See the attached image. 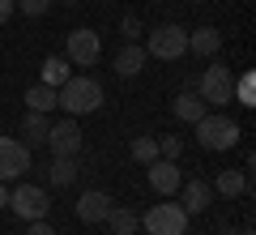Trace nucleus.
<instances>
[{
	"mask_svg": "<svg viewBox=\"0 0 256 235\" xmlns=\"http://www.w3.org/2000/svg\"><path fill=\"white\" fill-rule=\"evenodd\" d=\"M30 171V145H22L18 137H0V184L22 180Z\"/></svg>",
	"mask_w": 256,
	"mask_h": 235,
	"instance_id": "obj_7",
	"label": "nucleus"
},
{
	"mask_svg": "<svg viewBox=\"0 0 256 235\" xmlns=\"http://www.w3.org/2000/svg\"><path fill=\"white\" fill-rule=\"evenodd\" d=\"M171 111H175V120H184V124H196V120L210 111V103L201 99V94H192V90H184L180 99L171 103Z\"/></svg>",
	"mask_w": 256,
	"mask_h": 235,
	"instance_id": "obj_14",
	"label": "nucleus"
},
{
	"mask_svg": "<svg viewBox=\"0 0 256 235\" xmlns=\"http://www.w3.org/2000/svg\"><path fill=\"white\" fill-rule=\"evenodd\" d=\"M13 9H22L26 18H43L52 9V0H13Z\"/></svg>",
	"mask_w": 256,
	"mask_h": 235,
	"instance_id": "obj_25",
	"label": "nucleus"
},
{
	"mask_svg": "<svg viewBox=\"0 0 256 235\" xmlns=\"http://www.w3.org/2000/svg\"><path fill=\"white\" fill-rule=\"evenodd\" d=\"M146 171H150V188H154L158 197H175V192H180V184H184L180 167H175L171 158H154Z\"/></svg>",
	"mask_w": 256,
	"mask_h": 235,
	"instance_id": "obj_12",
	"label": "nucleus"
},
{
	"mask_svg": "<svg viewBox=\"0 0 256 235\" xmlns=\"http://www.w3.org/2000/svg\"><path fill=\"white\" fill-rule=\"evenodd\" d=\"M102 226H107L111 235H132L141 226V218L132 214L128 205H111V214H107V222H102Z\"/></svg>",
	"mask_w": 256,
	"mask_h": 235,
	"instance_id": "obj_19",
	"label": "nucleus"
},
{
	"mask_svg": "<svg viewBox=\"0 0 256 235\" xmlns=\"http://www.w3.org/2000/svg\"><path fill=\"white\" fill-rule=\"evenodd\" d=\"M56 94H60V107L68 111V116H86V111L102 107V86L94 82V77H86V73H73Z\"/></svg>",
	"mask_w": 256,
	"mask_h": 235,
	"instance_id": "obj_1",
	"label": "nucleus"
},
{
	"mask_svg": "<svg viewBox=\"0 0 256 235\" xmlns=\"http://www.w3.org/2000/svg\"><path fill=\"white\" fill-rule=\"evenodd\" d=\"M47 128H52V116H43V111H26V116H22L26 145H43L47 141Z\"/></svg>",
	"mask_w": 256,
	"mask_h": 235,
	"instance_id": "obj_18",
	"label": "nucleus"
},
{
	"mask_svg": "<svg viewBox=\"0 0 256 235\" xmlns=\"http://www.w3.org/2000/svg\"><path fill=\"white\" fill-rule=\"evenodd\" d=\"M180 205H184V214H205V209L214 205V184L210 180H184L180 184Z\"/></svg>",
	"mask_w": 256,
	"mask_h": 235,
	"instance_id": "obj_11",
	"label": "nucleus"
},
{
	"mask_svg": "<svg viewBox=\"0 0 256 235\" xmlns=\"http://www.w3.org/2000/svg\"><path fill=\"white\" fill-rule=\"evenodd\" d=\"M60 5H77V0H60Z\"/></svg>",
	"mask_w": 256,
	"mask_h": 235,
	"instance_id": "obj_31",
	"label": "nucleus"
},
{
	"mask_svg": "<svg viewBox=\"0 0 256 235\" xmlns=\"http://www.w3.org/2000/svg\"><path fill=\"white\" fill-rule=\"evenodd\" d=\"M120 30H124V43H137V39H141V18H137V13H128V18L120 22Z\"/></svg>",
	"mask_w": 256,
	"mask_h": 235,
	"instance_id": "obj_26",
	"label": "nucleus"
},
{
	"mask_svg": "<svg viewBox=\"0 0 256 235\" xmlns=\"http://www.w3.org/2000/svg\"><path fill=\"white\" fill-rule=\"evenodd\" d=\"M26 235H56V231L47 226V218H38V222H30V226H26Z\"/></svg>",
	"mask_w": 256,
	"mask_h": 235,
	"instance_id": "obj_27",
	"label": "nucleus"
},
{
	"mask_svg": "<svg viewBox=\"0 0 256 235\" xmlns=\"http://www.w3.org/2000/svg\"><path fill=\"white\" fill-rule=\"evenodd\" d=\"M146 60H150V56H146V47H141V43H124L116 52V60H111V69H116L120 77H137V73L146 69Z\"/></svg>",
	"mask_w": 256,
	"mask_h": 235,
	"instance_id": "obj_13",
	"label": "nucleus"
},
{
	"mask_svg": "<svg viewBox=\"0 0 256 235\" xmlns=\"http://www.w3.org/2000/svg\"><path fill=\"white\" fill-rule=\"evenodd\" d=\"M4 209H13L22 222H38V218H47L52 201H47V192L38 188V184H18V188L9 192V205Z\"/></svg>",
	"mask_w": 256,
	"mask_h": 235,
	"instance_id": "obj_5",
	"label": "nucleus"
},
{
	"mask_svg": "<svg viewBox=\"0 0 256 235\" xmlns=\"http://www.w3.org/2000/svg\"><path fill=\"white\" fill-rule=\"evenodd\" d=\"M196 141L205 145V150H230V145H239V124L230 116H222V111H205L201 120H196Z\"/></svg>",
	"mask_w": 256,
	"mask_h": 235,
	"instance_id": "obj_2",
	"label": "nucleus"
},
{
	"mask_svg": "<svg viewBox=\"0 0 256 235\" xmlns=\"http://www.w3.org/2000/svg\"><path fill=\"white\" fill-rule=\"evenodd\" d=\"M60 107V94H56V86H30L26 90V111H43V116H52V111Z\"/></svg>",
	"mask_w": 256,
	"mask_h": 235,
	"instance_id": "obj_16",
	"label": "nucleus"
},
{
	"mask_svg": "<svg viewBox=\"0 0 256 235\" xmlns=\"http://www.w3.org/2000/svg\"><path fill=\"white\" fill-rule=\"evenodd\" d=\"M111 192H102V188H90V192H82L77 197V218H82L86 226H102L107 222V214H111Z\"/></svg>",
	"mask_w": 256,
	"mask_h": 235,
	"instance_id": "obj_10",
	"label": "nucleus"
},
{
	"mask_svg": "<svg viewBox=\"0 0 256 235\" xmlns=\"http://www.w3.org/2000/svg\"><path fill=\"white\" fill-rule=\"evenodd\" d=\"M141 226H146L150 235H184V231H188V214H184V205H175V201L162 197V205H150L146 209Z\"/></svg>",
	"mask_w": 256,
	"mask_h": 235,
	"instance_id": "obj_4",
	"label": "nucleus"
},
{
	"mask_svg": "<svg viewBox=\"0 0 256 235\" xmlns=\"http://www.w3.org/2000/svg\"><path fill=\"white\" fill-rule=\"evenodd\" d=\"M68 77H73V64L64 60V56H47L43 60V86H56V90H60Z\"/></svg>",
	"mask_w": 256,
	"mask_h": 235,
	"instance_id": "obj_20",
	"label": "nucleus"
},
{
	"mask_svg": "<svg viewBox=\"0 0 256 235\" xmlns=\"http://www.w3.org/2000/svg\"><path fill=\"white\" fill-rule=\"evenodd\" d=\"M180 154H184V141H180V137H158V158H171V163H175Z\"/></svg>",
	"mask_w": 256,
	"mask_h": 235,
	"instance_id": "obj_24",
	"label": "nucleus"
},
{
	"mask_svg": "<svg viewBox=\"0 0 256 235\" xmlns=\"http://www.w3.org/2000/svg\"><path fill=\"white\" fill-rule=\"evenodd\" d=\"M188 52H196V56H218V52H222V35H218L214 26L188 30Z\"/></svg>",
	"mask_w": 256,
	"mask_h": 235,
	"instance_id": "obj_15",
	"label": "nucleus"
},
{
	"mask_svg": "<svg viewBox=\"0 0 256 235\" xmlns=\"http://www.w3.org/2000/svg\"><path fill=\"white\" fill-rule=\"evenodd\" d=\"M98 52H102V43H98V35H94V30H73V35H68V43H64V60L77 64V69H94Z\"/></svg>",
	"mask_w": 256,
	"mask_h": 235,
	"instance_id": "obj_9",
	"label": "nucleus"
},
{
	"mask_svg": "<svg viewBox=\"0 0 256 235\" xmlns=\"http://www.w3.org/2000/svg\"><path fill=\"white\" fill-rule=\"evenodd\" d=\"M239 235H252V226H244V231H239Z\"/></svg>",
	"mask_w": 256,
	"mask_h": 235,
	"instance_id": "obj_30",
	"label": "nucleus"
},
{
	"mask_svg": "<svg viewBox=\"0 0 256 235\" xmlns=\"http://www.w3.org/2000/svg\"><path fill=\"white\" fill-rule=\"evenodd\" d=\"M230 86H235V77H230L226 64H210V69L201 73V82H196V94H201L205 103H214V107H226Z\"/></svg>",
	"mask_w": 256,
	"mask_h": 235,
	"instance_id": "obj_6",
	"label": "nucleus"
},
{
	"mask_svg": "<svg viewBox=\"0 0 256 235\" xmlns=\"http://www.w3.org/2000/svg\"><path fill=\"white\" fill-rule=\"evenodd\" d=\"M77 175H82L77 158H52V171H47V180H52L56 188H68V184H77Z\"/></svg>",
	"mask_w": 256,
	"mask_h": 235,
	"instance_id": "obj_21",
	"label": "nucleus"
},
{
	"mask_svg": "<svg viewBox=\"0 0 256 235\" xmlns=\"http://www.w3.org/2000/svg\"><path fill=\"white\" fill-rule=\"evenodd\" d=\"M132 158H137L141 167H150L158 158V137H137V141H132Z\"/></svg>",
	"mask_w": 256,
	"mask_h": 235,
	"instance_id": "obj_23",
	"label": "nucleus"
},
{
	"mask_svg": "<svg viewBox=\"0 0 256 235\" xmlns=\"http://www.w3.org/2000/svg\"><path fill=\"white\" fill-rule=\"evenodd\" d=\"M214 192H222V197H248V192H252V180H248L244 171H218Z\"/></svg>",
	"mask_w": 256,
	"mask_h": 235,
	"instance_id": "obj_17",
	"label": "nucleus"
},
{
	"mask_svg": "<svg viewBox=\"0 0 256 235\" xmlns=\"http://www.w3.org/2000/svg\"><path fill=\"white\" fill-rule=\"evenodd\" d=\"M9 205V188H4V184H0V209Z\"/></svg>",
	"mask_w": 256,
	"mask_h": 235,
	"instance_id": "obj_29",
	"label": "nucleus"
},
{
	"mask_svg": "<svg viewBox=\"0 0 256 235\" xmlns=\"http://www.w3.org/2000/svg\"><path fill=\"white\" fill-rule=\"evenodd\" d=\"M43 145L52 150V158H77V154H82V128H77V120H60V124H52Z\"/></svg>",
	"mask_w": 256,
	"mask_h": 235,
	"instance_id": "obj_8",
	"label": "nucleus"
},
{
	"mask_svg": "<svg viewBox=\"0 0 256 235\" xmlns=\"http://www.w3.org/2000/svg\"><path fill=\"white\" fill-rule=\"evenodd\" d=\"M146 56H154V60H180V56H188V30L175 26V22L154 26L146 39Z\"/></svg>",
	"mask_w": 256,
	"mask_h": 235,
	"instance_id": "obj_3",
	"label": "nucleus"
},
{
	"mask_svg": "<svg viewBox=\"0 0 256 235\" xmlns=\"http://www.w3.org/2000/svg\"><path fill=\"white\" fill-rule=\"evenodd\" d=\"M230 99H235L239 107H256V77L252 73H244V77L230 86Z\"/></svg>",
	"mask_w": 256,
	"mask_h": 235,
	"instance_id": "obj_22",
	"label": "nucleus"
},
{
	"mask_svg": "<svg viewBox=\"0 0 256 235\" xmlns=\"http://www.w3.org/2000/svg\"><path fill=\"white\" fill-rule=\"evenodd\" d=\"M9 18H13V0H0V26H4Z\"/></svg>",
	"mask_w": 256,
	"mask_h": 235,
	"instance_id": "obj_28",
	"label": "nucleus"
}]
</instances>
